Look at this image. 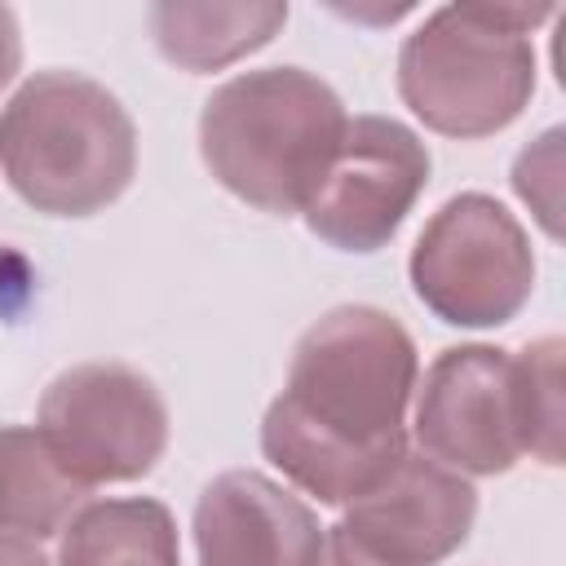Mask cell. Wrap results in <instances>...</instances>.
I'll use <instances>...</instances> for the list:
<instances>
[{
  "label": "cell",
  "instance_id": "6da1fadb",
  "mask_svg": "<svg viewBox=\"0 0 566 566\" xmlns=\"http://www.w3.org/2000/svg\"><path fill=\"white\" fill-rule=\"evenodd\" d=\"M416 380L420 354L394 314L336 305L301 332L283 394L265 407L261 451L296 491L345 509L411 451Z\"/></svg>",
  "mask_w": 566,
  "mask_h": 566
},
{
  "label": "cell",
  "instance_id": "7a4b0ae2",
  "mask_svg": "<svg viewBox=\"0 0 566 566\" xmlns=\"http://www.w3.org/2000/svg\"><path fill=\"white\" fill-rule=\"evenodd\" d=\"M345 102L305 66H261L226 80L199 111V155L243 203L296 217L345 137Z\"/></svg>",
  "mask_w": 566,
  "mask_h": 566
},
{
  "label": "cell",
  "instance_id": "3957f363",
  "mask_svg": "<svg viewBox=\"0 0 566 566\" xmlns=\"http://www.w3.org/2000/svg\"><path fill=\"white\" fill-rule=\"evenodd\" d=\"M0 172L44 217H93L137 172V124L80 71H35L0 111Z\"/></svg>",
  "mask_w": 566,
  "mask_h": 566
},
{
  "label": "cell",
  "instance_id": "277c9868",
  "mask_svg": "<svg viewBox=\"0 0 566 566\" xmlns=\"http://www.w3.org/2000/svg\"><path fill=\"white\" fill-rule=\"evenodd\" d=\"M553 4H442L398 49V97L433 133H504L535 93L531 31Z\"/></svg>",
  "mask_w": 566,
  "mask_h": 566
},
{
  "label": "cell",
  "instance_id": "5b68a950",
  "mask_svg": "<svg viewBox=\"0 0 566 566\" xmlns=\"http://www.w3.org/2000/svg\"><path fill=\"white\" fill-rule=\"evenodd\" d=\"M407 274L420 305L447 327H500L535 292V252L495 195L464 190L424 221Z\"/></svg>",
  "mask_w": 566,
  "mask_h": 566
},
{
  "label": "cell",
  "instance_id": "8992f818",
  "mask_svg": "<svg viewBox=\"0 0 566 566\" xmlns=\"http://www.w3.org/2000/svg\"><path fill=\"white\" fill-rule=\"evenodd\" d=\"M53 455L88 491L146 478L168 447V407L128 363H80L49 380L40 424Z\"/></svg>",
  "mask_w": 566,
  "mask_h": 566
},
{
  "label": "cell",
  "instance_id": "52a82bcc",
  "mask_svg": "<svg viewBox=\"0 0 566 566\" xmlns=\"http://www.w3.org/2000/svg\"><path fill=\"white\" fill-rule=\"evenodd\" d=\"M411 402V433L442 469L495 478L526 455L517 367L500 345H447L416 380Z\"/></svg>",
  "mask_w": 566,
  "mask_h": 566
},
{
  "label": "cell",
  "instance_id": "ba28073f",
  "mask_svg": "<svg viewBox=\"0 0 566 566\" xmlns=\"http://www.w3.org/2000/svg\"><path fill=\"white\" fill-rule=\"evenodd\" d=\"M429 168L433 159L416 128L389 115H354L301 217L327 248L376 252L424 195Z\"/></svg>",
  "mask_w": 566,
  "mask_h": 566
},
{
  "label": "cell",
  "instance_id": "9c48e42d",
  "mask_svg": "<svg viewBox=\"0 0 566 566\" xmlns=\"http://www.w3.org/2000/svg\"><path fill=\"white\" fill-rule=\"evenodd\" d=\"M473 517V482L424 451H407L371 491L345 504L336 526L380 566H438L469 539Z\"/></svg>",
  "mask_w": 566,
  "mask_h": 566
},
{
  "label": "cell",
  "instance_id": "30bf717a",
  "mask_svg": "<svg viewBox=\"0 0 566 566\" xmlns=\"http://www.w3.org/2000/svg\"><path fill=\"white\" fill-rule=\"evenodd\" d=\"M199 566H318L327 526L283 482L256 469L212 478L195 500Z\"/></svg>",
  "mask_w": 566,
  "mask_h": 566
},
{
  "label": "cell",
  "instance_id": "8fae6325",
  "mask_svg": "<svg viewBox=\"0 0 566 566\" xmlns=\"http://www.w3.org/2000/svg\"><path fill=\"white\" fill-rule=\"evenodd\" d=\"M155 49L190 71L208 75L221 71L256 49H265L287 27V4L279 0H159L146 9Z\"/></svg>",
  "mask_w": 566,
  "mask_h": 566
},
{
  "label": "cell",
  "instance_id": "7c38bea8",
  "mask_svg": "<svg viewBox=\"0 0 566 566\" xmlns=\"http://www.w3.org/2000/svg\"><path fill=\"white\" fill-rule=\"evenodd\" d=\"M88 504V486L66 473L35 424H0V531L22 539L62 535Z\"/></svg>",
  "mask_w": 566,
  "mask_h": 566
},
{
  "label": "cell",
  "instance_id": "4fadbf2b",
  "mask_svg": "<svg viewBox=\"0 0 566 566\" xmlns=\"http://www.w3.org/2000/svg\"><path fill=\"white\" fill-rule=\"evenodd\" d=\"M53 566H181L177 522L150 495L84 504L62 526Z\"/></svg>",
  "mask_w": 566,
  "mask_h": 566
},
{
  "label": "cell",
  "instance_id": "5bb4252c",
  "mask_svg": "<svg viewBox=\"0 0 566 566\" xmlns=\"http://www.w3.org/2000/svg\"><path fill=\"white\" fill-rule=\"evenodd\" d=\"M562 336H539L526 349L513 354L517 367V407H522V442L535 460L562 464V424H566V398H562Z\"/></svg>",
  "mask_w": 566,
  "mask_h": 566
},
{
  "label": "cell",
  "instance_id": "9a60e30c",
  "mask_svg": "<svg viewBox=\"0 0 566 566\" xmlns=\"http://www.w3.org/2000/svg\"><path fill=\"white\" fill-rule=\"evenodd\" d=\"M513 190L535 212L548 239H562V128L539 133L513 159Z\"/></svg>",
  "mask_w": 566,
  "mask_h": 566
},
{
  "label": "cell",
  "instance_id": "2e32d148",
  "mask_svg": "<svg viewBox=\"0 0 566 566\" xmlns=\"http://www.w3.org/2000/svg\"><path fill=\"white\" fill-rule=\"evenodd\" d=\"M18 71H22V27L18 13L0 4V88H9Z\"/></svg>",
  "mask_w": 566,
  "mask_h": 566
},
{
  "label": "cell",
  "instance_id": "e0dca14e",
  "mask_svg": "<svg viewBox=\"0 0 566 566\" xmlns=\"http://www.w3.org/2000/svg\"><path fill=\"white\" fill-rule=\"evenodd\" d=\"M318 566H380V562H371L367 553H358V548L340 535V526H327V539H323V557H318Z\"/></svg>",
  "mask_w": 566,
  "mask_h": 566
},
{
  "label": "cell",
  "instance_id": "ac0fdd59",
  "mask_svg": "<svg viewBox=\"0 0 566 566\" xmlns=\"http://www.w3.org/2000/svg\"><path fill=\"white\" fill-rule=\"evenodd\" d=\"M0 566H53L35 539H22V535H4L0 531Z\"/></svg>",
  "mask_w": 566,
  "mask_h": 566
}]
</instances>
